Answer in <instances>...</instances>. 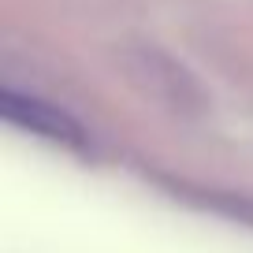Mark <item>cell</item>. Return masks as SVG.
<instances>
[{
    "mask_svg": "<svg viewBox=\"0 0 253 253\" xmlns=\"http://www.w3.org/2000/svg\"><path fill=\"white\" fill-rule=\"evenodd\" d=\"M4 108H8L11 123L26 126V130L48 134V138H56V142H63V145H79L82 142V130L63 116V112L48 108V104L34 101V97H19L15 89H8V93H4Z\"/></svg>",
    "mask_w": 253,
    "mask_h": 253,
    "instance_id": "obj_1",
    "label": "cell"
}]
</instances>
